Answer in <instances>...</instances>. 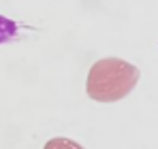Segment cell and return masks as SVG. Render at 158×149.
Segmentation results:
<instances>
[{"label": "cell", "instance_id": "obj_3", "mask_svg": "<svg viewBox=\"0 0 158 149\" xmlns=\"http://www.w3.org/2000/svg\"><path fill=\"white\" fill-rule=\"evenodd\" d=\"M43 149H83V147L71 139H52Z\"/></svg>", "mask_w": 158, "mask_h": 149}, {"label": "cell", "instance_id": "obj_1", "mask_svg": "<svg viewBox=\"0 0 158 149\" xmlns=\"http://www.w3.org/2000/svg\"><path fill=\"white\" fill-rule=\"evenodd\" d=\"M139 81V68L120 58H103L92 64L85 92L92 100L115 102L128 96Z\"/></svg>", "mask_w": 158, "mask_h": 149}, {"label": "cell", "instance_id": "obj_2", "mask_svg": "<svg viewBox=\"0 0 158 149\" xmlns=\"http://www.w3.org/2000/svg\"><path fill=\"white\" fill-rule=\"evenodd\" d=\"M17 34H19L17 24L13 19H9V17H2L0 15V45L2 43H9V41H15Z\"/></svg>", "mask_w": 158, "mask_h": 149}]
</instances>
